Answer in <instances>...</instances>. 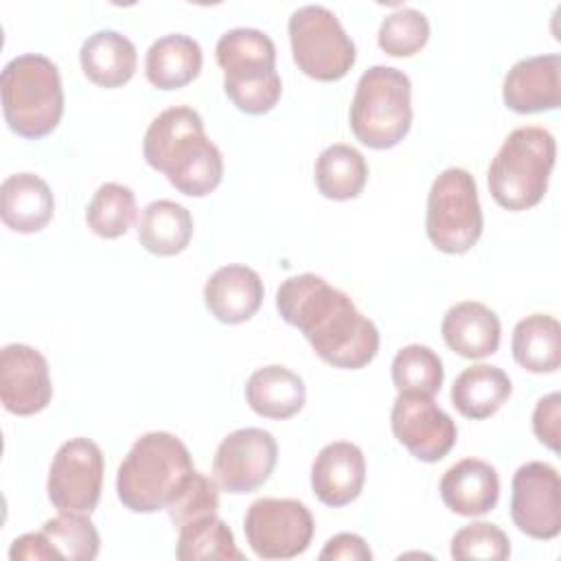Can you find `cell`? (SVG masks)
<instances>
[{"label": "cell", "instance_id": "74e56055", "mask_svg": "<svg viewBox=\"0 0 561 561\" xmlns=\"http://www.w3.org/2000/svg\"><path fill=\"white\" fill-rule=\"evenodd\" d=\"M9 557L13 561H42V559H61L57 554V550L53 548V543L48 541V537L39 530V533H26L20 535L9 550Z\"/></svg>", "mask_w": 561, "mask_h": 561}, {"label": "cell", "instance_id": "836d02e7", "mask_svg": "<svg viewBox=\"0 0 561 561\" xmlns=\"http://www.w3.org/2000/svg\"><path fill=\"white\" fill-rule=\"evenodd\" d=\"M511 554V541L506 533L489 522H471L451 537L454 559H482L504 561Z\"/></svg>", "mask_w": 561, "mask_h": 561}, {"label": "cell", "instance_id": "7c38bea8", "mask_svg": "<svg viewBox=\"0 0 561 561\" xmlns=\"http://www.w3.org/2000/svg\"><path fill=\"white\" fill-rule=\"evenodd\" d=\"M511 519L533 539H554L561 533V480L552 465L530 460L515 471Z\"/></svg>", "mask_w": 561, "mask_h": 561}, {"label": "cell", "instance_id": "30bf717a", "mask_svg": "<svg viewBox=\"0 0 561 561\" xmlns=\"http://www.w3.org/2000/svg\"><path fill=\"white\" fill-rule=\"evenodd\" d=\"M311 511L291 497H261L248 506L243 533L252 552L261 559H294L313 537Z\"/></svg>", "mask_w": 561, "mask_h": 561}, {"label": "cell", "instance_id": "2e32d148", "mask_svg": "<svg viewBox=\"0 0 561 561\" xmlns=\"http://www.w3.org/2000/svg\"><path fill=\"white\" fill-rule=\"evenodd\" d=\"M502 99L517 114L557 110L561 103V57L552 53L519 59L504 77Z\"/></svg>", "mask_w": 561, "mask_h": 561}, {"label": "cell", "instance_id": "4316f807", "mask_svg": "<svg viewBox=\"0 0 561 561\" xmlns=\"http://www.w3.org/2000/svg\"><path fill=\"white\" fill-rule=\"evenodd\" d=\"M511 351L515 362L528 373H554L561 364V327L546 313L522 318L513 329Z\"/></svg>", "mask_w": 561, "mask_h": 561}, {"label": "cell", "instance_id": "9c48e42d", "mask_svg": "<svg viewBox=\"0 0 561 561\" xmlns=\"http://www.w3.org/2000/svg\"><path fill=\"white\" fill-rule=\"evenodd\" d=\"M291 55L307 77L316 81H337L355 64V44L346 35L337 15L322 4H307L289 18Z\"/></svg>", "mask_w": 561, "mask_h": 561}, {"label": "cell", "instance_id": "5bb4252c", "mask_svg": "<svg viewBox=\"0 0 561 561\" xmlns=\"http://www.w3.org/2000/svg\"><path fill=\"white\" fill-rule=\"evenodd\" d=\"M390 427L394 438L421 462H438L456 445L458 430L451 416L425 394H399L392 403Z\"/></svg>", "mask_w": 561, "mask_h": 561}, {"label": "cell", "instance_id": "f546056e", "mask_svg": "<svg viewBox=\"0 0 561 561\" xmlns=\"http://www.w3.org/2000/svg\"><path fill=\"white\" fill-rule=\"evenodd\" d=\"M136 219V195L129 186L105 182L92 195L85 208L88 228L101 239L123 237Z\"/></svg>", "mask_w": 561, "mask_h": 561}, {"label": "cell", "instance_id": "7402d4cb", "mask_svg": "<svg viewBox=\"0 0 561 561\" xmlns=\"http://www.w3.org/2000/svg\"><path fill=\"white\" fill-rule=\"evenodd\" d=\"M83 75L101 88L125 85L138 66V53L129 37L118 31L92 33L79 50Z\"/></svg>", "mask_w": 561, "mask_h": 561}, {"label": "cell", "instance_id": "d6986e66", "mask_svg": "<svg viewBox=\"0 0 561 561\" xmlns=\"http://www.w3.org/2000/svg\"><path fill=\"white\" fill-rule=\"evenodd\" d=\"M438 491L451 513L478 517L495 508L500 500V478L489 462L462 458L443 473Z\"/></svg>", "mask_w": 561, "mask_h": 561}, {"label": "cell", "instance_id": "cb8c5ba5", "mask_svg": "<svg viewBox=\"0 0 561 561\" xmlns=\"http://www.w3.org/2000/svg\"><path fill=\"white\" fill-rule=\"evenodd\" d=\"M202 61L204 55L197 39L182 33H169L149 46L145 75L158 90H178L197 79Z\"/></svg>", "mask_w": 561, "mask_h": 561}, {"label": "cell", "instance_id": "52a82bcc", "mask_svg": "<svg viewBox=\"0 0 561 561\" xmlns=\"http://www.w3.org/2000/svg\"><path fill=\"white\" fill-rule=\"evenodd\" d=\"M353 136L370 149L399 145L412 125V83L392 66H370L357 81L348 112Z\"/></svg>", "mask_w": 561, "mask_h": 561}, {"label": "cell", "instance_id": "6da1fadb", "mask_svg": "<svg viewBox=\"0 0 561 561\" xmlns=\"http://www.w3.org/2000/svg\"><path fill=\"white\" fill-rule=\"evenodd\" d=\"M276 309L333 368H364L379 351L375 322L355 307L348 294L318 274L307 272L283 280L276 291Z\"/></svg>", "mask_w": 561, "mask_h": 561}, {"label": "cell", "instance_id": "9a60e30c", "mask_svg": "<svg viewBox=\"0 0 561 561\" xmlns=\"http://www.w3.org/2000/svg\"><path fill=\"white\" fill-rule=\"evenodd\" d=\"M0 399L7 412L31 416L53 399L46 357L28 344H7L0 351Z\"/></svg>", "mask_w": 561, "mask_h": 561}, {"label": "cell", "instance_id": "44dd1931", "mask_svg": "<svg viewBox=\"0 0 561 561\" xmlns=\"http://www.w3.org/2000/svg\"><path fill=\"white\" fill-rule=\"evenodd\" d=\"M53 191L35 173H13L0 184V217L13 232H39L53 219Z\"/></svg>", "mask_w": 561, "mask_h": 561}, {"label": "cell", "instance_id": "484cf974", "mask_svg": "<svg viewBox=\"0 0 561 561\" xmlns=\"http://www.w3.org/2000/svg\"><path fill=\"white\" fill-rule=\"evenodd\" d=\"M193 237V217L186 206L173 199L147 204L138 219V241L156 256H175L184 252Z\"/></svg>", "mask_w": 561, "mask_h": 561}, {"label": "cell", "instance_id": "e575fe53", "mask_svg": "<svg viewBox=\"0 0 561 561\" xmlns=\"http://www.w3.org/2000/svg\"><path fill=\"white\" fill-rule=\"evenodd\" d=\"M219 508V489L217 482L199 471H191L173 502L167 506L169 519L173 526H182L202 515H215Z\"/></svg>", "mask_w": 561, "mask_h": 561}, {"label": "cell", "instance_id": "3957f363", "mask_svg": "<svg viewBox=\"0 0 561 561\" xmlns=\"http://www.w3.org/2000/svg\"><path fill=\"white\" fill-rule=\"evenodd\" d=\"M188 447L169 432L142 434L116 473V495L134 513L167 511L193 471Z\"/></svg>", "mask_w": 561, "mask_h": 561}, {"label": "cell", "instance_id": "d4e9b609", "mask_svg": "<svg viewBox=\"0 0 561 561\" xmlns=\"http://www.w3.org/2000/svg\"><path fill=\"white\" fill-rule=\"evenodd\" d=\"M508 375L491 364H473L465 368L451 386V405L471 421L493 416L511 397Z\"/></svg>", "mask_w": 561, "mask_h": 561}, {"label": "cell", "instance_id": "603a6c76", "mask_svg": "<svg viewBox=\"0 0 561 561\" xmlns=\"http://www.w3.org/2000/svg\"><path fill=\"white\" fill-rule=\"evenodd\" d=\"M305 399V381L278 364L256 368L245 383V401L263 419H289L302 410Z\"/></svg>", "mask_w": 561, "mask_h": 561}, {"label": "cell", "instance_id": "83f0119b", "mask_svg": "<svg viewBox=\"0 0 561 561\" xmlns=\"http://www.w3.org/2000/svg\"><path fill=\"white\" fill-rule=\"evenodd\" d=\"M313 173L320 195L327 199L346 202L364 191L368 180V164L355 147L335 142L318 156Z\"/></svg>", "mask_w": 561, "mask_h": 561}, {"label": "cell", "instance_id": "d590c367", "mask_svg": "<svg viewBox=\"0 0 561 561\" xmlns=\"http://www.w3.org/2000/svg\"><path fill=\"white\" fill-rule=\"evenodd\" d=\"M533 432L548 449L559 451L561 440V394L550 392L541 397L533 412Z\"/></svg>", "mask_w": 561, "mask_h": 561}, {"label": "cell", "instance_id": "7a4b0ae2", "mask_svg": "<svg viewBox=\"0 0 561 561\" xmlns=\"http://www.w3.org/2000/svg\"><path fill=\"white\" fill-rule=\"evenodd\" d=\"M142 156L188 197L213 193L224 178L221 151L206 136L202 116L188 105L169 107L151 121L142 138Z\"/></svg>", "mask_w": 561, "mask_h": 561}, {"label": "cell", "instance_id": "4fadbf2b", "mask_svg": "<svg viewBox=\"0 0 561 561\" xmlns=\"http://www.w3.org/2000/svg\"><path fill=\"white\" fill-rule=\"evenodd\" d=\"M276 460L278 445L270 432L261 427H241L219 443L213 458V473L224 491L243 495L270 480Z\"/></svg>", "mask_w": 561, "mask_h": 561}, {"label": "cell", "instance_id": "d6a6232c", "mask_svg": "<svg viewBox=\"0 0 561 561\" xmlns=\"http://www.w3.org/2000/svg\"><path fill=\"white\" fill-rule=\"evenodd\" d=\"M430 39V22L425 13L412 7H401L388 13L379 26L377 44L390 57H412Z\"/></svg>", "mask_w": 561, "mask_h": 561}, {"label": "cell", "instance_id": "5b68a950", "mask_svg": "<svg viewBox=\"0 0 561 561\" xmlns=\"http://www.w3.org/2000/svg\"><path fill=\"white\" fill-rule=\"evenodd\" d=\"M215 57L224 70V92L232 105L259 116L276 107L283 83L276 72V46L259 28H232L215 46Z\"/></svg>", "mask_w": 561, "mask_h": 561}, {"label": "cell", "instance_id": "ba28073f", "mask_svg": "<svg viewBox=\"0 0 561 561\" xmlns=\"http://www.w3.org/2000/svg\"><path fill=\"white\" fill-rule=\"evenodd\" d=\"M425 232L445 254L469 252L482 234L478 186L467 169L449 167L436 175L427 193Z\"/></svg>", "mask_w": 561, "mask_h": 561}, {"label": "cell", "instance_id": "ac0fdd59", "mask_svg": "<svg viewBox=\"0 0 561 561\" xmlns=\"http://www.w3.org/2000/svg\"><path fill=\"white\" fill-rule=\"evenodd\" d=\"M263 280L248 265H224L204 285L206 309L224 324L250 320L263 302Z\"/></svg>", "mask_w": 561, "mask_h": 561}, {"label": "cell", "instance_id": "1f68e13d", "mask_svg": "<svg viewBox=\"0 0 561 561\" xmlns=\"http://www.w3.org/2000/svg\"><path fill=\"white\" fill-rule=\"evenodd\" d=\"M42 533L48 537L61 559L92 561L101 548V537L90 517L83 513L59 511V515L44 522Z\"/></svg>", "mask_w": 561, "mask_h": 561}, {"label": "cell", "instance_id": "e0dca14e", "mask_svg": "<svg viewBox=\"0 0 561 561\" xmlns=\"http://www.w3.org/2000/svg\"><path fill=\"white\" fill-rule=\"evenodd\" d=\"M366 480V460L357 445L348 440H335L324 445L311 465L313 495L331 506L340 508L359 497Z\"/></svg>", "mask_w": 561, "mask_h": 561}, {"label": "cell", "instance_id": "4dcf8cb0", "mask_svg": "<svg viewBox=\"0 0 561 561\" xmlns=\"http://www.w3.org/2000/svg\"><path fill=\"white\" fill-rule=\"evenodd\" d=\"M443 377V362L430 346L408 344L392 359V383L399 394L434 397Z\"/></svg>", "mask_w": 561, "mask_h": 561}, {"label": "cell", "instance_id": "8d00e7d4", "mask_svg": "<svg viewBox=\"0 0 561 561\" xmlns=\"http://www.w3.org/2000/svg\"><path fill=\"white\" fill-rule=\"evenodd\" d=\"M320 559H342V561H370L373 559V552L368 548V543L355 535V533H340V535H333L324 548L320 550Z\"/></svg>", "mask_w": 561, "mask_h": 561}, {"label": "cell", "instance_id": "f1b7e54d", "mask_svg": "<svg viewBox=\"0 0 561 561\" xmlns=\"http://www.w3.org/2000/svg\"><path fill=\"white\" fill-rule=\"evenodd\" d=\"M175 557L180 561H243L232 530L217 513L195 517L178 528Z\"/></svg>", "mask_w": 561, "mask_h": 561}, {"label": "cell", "instance_id": "ffe728a7", "mask_svg": "<svg viewBox=\"0 0 561 561\" xmlns=\"http://www.w3.org/2000/svg\"><path fill=\"white\" fill-rule=\"evenodd\" d=\"M440 333L445 344L467 359H482L500 346V318L493 309L476 300H462L447 309Z\"/></svg>", "mask_w": 561, "mask_h": 561}, {"label": "cell", "instance_id": "8992f818", "mask_svg": "<svg viewBox=\"0 0 561 561\" xmlns=\"http://www.w3.org/2000/svg\"><path fill=\"white\" fill-rule=\"evenodd\" d=\"M554 136L537 125L513 129L489 167V191L493 199L513 213L537 206L554 169Z\"/></svg>", "mask_w": 561, "mask_h": 561}, {"label": "cell", "instance_id": "8fae6325", "mask_svg": "<svg viewBox=\"0 0 561 561\" xmlns=\"http://www.w3.org/2000/svg\"><path fill=\"white\" fill-rule=\"evenodd\" d=\"M103 486V454L101 447L85 438L77 436L66 440L48 471V500L57 511L83 513L90 515L101 497Z\"/></svg>", "mask_w": 561, "mask_h": 561}, {"label": "cell", "instance_id": "277c9868", "mask_svg": "<svg viewBox=\"0 0 561 561\" xmlns=\"http://www.w3.org/2000/svg\"><path fill=\"white\" fill-rule=\"evenodd\" d=\"M0 94L4 121L22 138H44L61 121V77L57 66L39 53L18 55L2 68Z\"/></svg>", "mask_w": 561, "mask_h": 561}]
</instances>
